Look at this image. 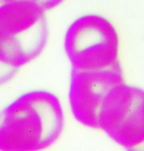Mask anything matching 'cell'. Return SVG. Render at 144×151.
<instances>
[{"mask_svg": "<svg viewBox=\"0 0 144 151\" xmlns=\"http://www.w3.org/2000/svg\"><path fill=\"white\" fill-rule=\"evenodd\" d=\"M65 123L56 95L27 93L0 111V151H44L60 138Z\"/></svg>", "mask_w": 144, "mask_h": 151, "instance_id": "1", "label": "cell"}, {"mask_svg": "<svg viewBox=\"0 0 144 151\" xmlns=\"http://www.w3.org/2000/svg\"><path fill=\"white\" fill-rule=\"evenodd\" d=\"M44 7L31 2L0 6V80L6 82L21 66L42 52L48 38Z\"/></svg>", "mask_w": 144, "mask_h": 151, "instance_id": "2", "label": "cell"}, {"mask_svg": "<svg viewBox=\"0 0 144 151\" xmlns=\"http://www.w3.org/2000/svg\"><path fill=\"white\" fill-rule=\"evenodd\" d=\"M64 48L72 69L99 70L120 64L118 31L99 14H87L74 20L65 32Z\"/></svg>", "mask_w": 144, "mask_h": 151, "instance_id": "3", "label": "cell"}, {"mask_svg": "<svg viewBox=\"0 0 144 151\" xmlns=\"http://www.w3.org/2000/svg\"><path fill=\"white\" fill-rule=\"evenodd\" d=\"M98 129L125 151L144 143V88L124 82L107 94Z\"/></svg>", "mask_w": 144, "mask_h": 151, "instance_id": "4", "label": "cell"}, {"mask_svg": "<svg viewBox=\"0 0 144 151\" xmlns=\"http://www.w3.org/2000/svg\"><path fill=\"white\" fill-rule=\"evenodd\" d=\"M124 81L120 64L99 70L72 69L68 101L74 118L83 126L98 129L99 113L105 96L114 86Z\"/></svg>", "mask_w": 144, "mask_h": 151, "instance_id": "5", "label": "cell"}, {"mask_svg": "<svg viewBox=\"0 0 144 151\" xmlns=\"http://www.w3.org/2000/svg\"><path fill=\"white\" fill-rule=\"evenodd\" d=\"M126 151H144V143L142 145H140L137 147L132 148Z\"/></svg>", "mask_w": 144, "mask_h": 151, "instance_id": "6", "label": "cell"}]
</instances>
